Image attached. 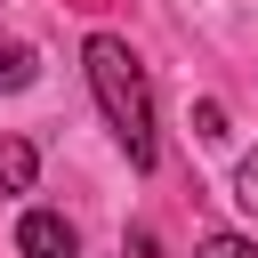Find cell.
<instances>
[{"label":"cell","instance_id":"obj_1","mask_svg":"<svg viewBox=\"0 0 258 258\" xmlns=\"http://www.w3.org/2000/svg\"><path fill=\"white\" fill-rule=\"evenodd\" d=\"M81 64H89L97 113H105V129L121 137V153H129L137 169H153V161H161V137H153V81H145L137 48H129L121 32H89Z\"/></svg>","mask_w":258,"mask_h":258},{"label":"cell","instance_id":"obj_2","mask_svg":"<svg viewBox=\"0 0 258 258\" xmlns=\"http://www.w3.org/2000/svg\"><path fill=\"white\" fill-rule=\"evenodd\" d=\"M16 258H81V234L56 210H24L16 218Z\"/></svg>","mask_w":258,"mask_h":258},{"label":"cell","instance_id":"obj_3","mask_svg":"<svg viewBox=\"0 0 258 258\" xmlns=\"http://www.w3.org/2000/svg\"><path fill=\"white\" fill-rule=\"evenodd\" d=\"M32 177H40V153L24 137H0V194H32Z\"/></svg>","mask_w":258,"mask_h":258},{"label":"cell","instance_id":"obj_4","mask_svg":"<svg viewBox=\"0 0 258 258\" xmlns=\"http://www.w3.org/2000/svg\"><path fill=\"white\" fill-rule=\"evenodd\" d=\"M32 73H40V56H32L24 40H8V48H0V89H32Z\"/></svg>","mask_w":258,"mask_h":258},{"label":"cell","instance_id":"obj_5","mask_svg":"<svg viewBox=\"0 0 258 258\" xmlns=\"http://www.w3.org/2000/svg\"><path fill=\"white\" fill-rule=\"evenodd\" d=\"M234 202L258 218V153H242V169H234Z\"/></svg>","mask_w":258,"mask_h":258},{"label":"cell","instance_id":"obj_6","mask_svg":"<svg viewBox=\"0 0 258 258\" xmlns=\"http://www.w3.org/2000/svg\"><path fill=\"white\" fill-rule=\"evenodd\" d=\"M194 258H258V242H242V234H210Z\"/></svg>","mask_w":258,"mask_h":258},{"label":"cell","instance_id":"obj_7","mask_svg":"<svg viewBox=\"0 0 258 258\" xmlns=\"http://www.w3.org/2000/svg\"><path fill=\"white\" fill-rule=\"evenodd\" d=\"M194 137H226V105H194Z\"/></svg>","mask_w":258,"mask_h":258}]
</instances>
